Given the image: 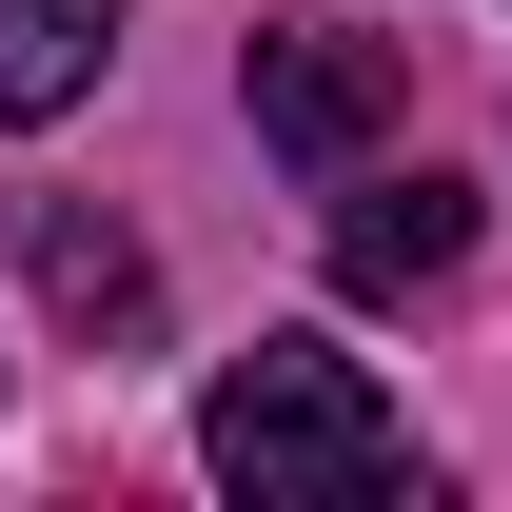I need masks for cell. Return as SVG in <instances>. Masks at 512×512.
<instances>
[{
  "mask_svg": "<svg viewBox=\"0 0 512 512\" xmlns=\"http://www.w3.org/2000/svg\"><path fill=\"white\" fill-rule=\"evenodd\" d=\"M197 453H217V493H256V512H335V493H394V473H414V414H394L355 355H316V335H256L237 375L197 394Z\"/></svg>",
  "mask_w": 512,
  "mask_h": 512,
  "instance_id": "6da1fadb",
  "label": "cell"
},
{
  "mask_svg": "<svg viewBox=\"0 0 512 512\" xmlns=\"http://www.w3.org/2000/svg\"><path fill=\"white\" fill-rule=\"evenodd\" d=\"M394 99H414V79H394V40H335V20H276V40H256V138H276L296 178L375 158Z\"/></svg>",
  "mask_w": 512,
  "mask_h": 512,
  "instance_id": "7a4b0ae2",
  "label": "cell"
},
{
  "mask_svg": "<svg viewBox=\"0 0 512 512\" xmlns=\"http://www.w3.org/2000/svg\"><path fill=\"white\" fill-rule=\"evenodd\" d=\"M453 256H473V197H453V178H355V217H335V296H434Z\"/></svg>",
  "mask_w": 512,
  "mask_h": 512,
  "instance_id": "3957f363",
  "label": "cell"
},
{
  "mask_svg": "<svg viewBox=\"0 0 512 512\" xmlns=\"http://www.w3.org/2000/svg\"><path fill=\"white\" fill-rule=\"evenodd\" d=\"M119 60V0H0V119H60Z\"/></svg>",
  "mask_w": 512,
  "mask_h": 512,
  "instance_id": "277c9868",
  "label": "cell"
},
{
  "mask_svg": "<svg viewBox=\"0 0 512 512\" xmlns=\"http://www.w3.org/2000/svg\"><path fill=\"white\" fill-rule=\"evenodd\" d=\"M20 256H40V296H60V316H119V335H138V316H158V276H138V256H119V237H79L60 197H40V217H20Z\"/></svg>",
  "mask_w": 512,
  "mask_h": 512,
  "instance_id": "5b68a950",
  "label": "cell"
}]
</instances>
